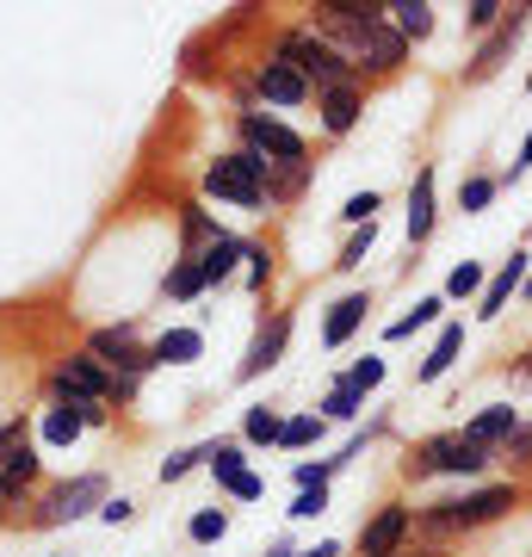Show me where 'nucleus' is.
Instances as JSON below:
<instances>
[{"mask_svg":"<svg viewBox=\"0 0 532 557\" xmlns=\"http://www.w3.org/2000/svg\"><path fill=\"white\" fill-rule=\"evenodd\" d=\"M50 391H57V403L69 409V416H81V428H99V421H106V403L81 397V391H62V384H50Z\"/></svg>","mask_w":532,"mask_h":557,"instance_id":"35","label":"nucleus"},{"mask_svg":"<svg viewBox=\"0 0 532 557\" xmlns=\"http://www.w3.org/2000/svg\"><path fill=\"white\" fill-rule=\"evenodd\" d=\"M273 57H279V62H292V69H297L304 81H310L316 94H329V87H354V81H359V75H354V62L341 57L335 44H322V38H316L310 25L285 32Z\"/></svg>","mask_w":532,"mask_h":557,"instance_id":"4","label":"nucleus"},{"mask_svg":"<svg viewBox=\"0 0 532 557\" xmlns=\"http://www.w3.org/2000/svg\"><path fill=\"white\" fill-rule=\"evenodd\" d=\"M297 557H341V545L335 539H322V545H310V552H297Z\"/></svg>","mask_w":532,"mask_h":557,"instance_id":"47","label":"nucleus"},{"mask_svg":"<svg viewBox=\"0 0 532 557\" xmlns=\"http://www.w3.org/2000/svg\"><path fill=\"white\" fill-rule=\"evenodd\" d=\"M193 260H198V278H205V292H211V285H223V278H236V267L248 260V242L223 230V236L211 242V248H198Z\"/></svg>","mask_w":532,"mask_h":557,"instance_id":"17","label":"nucleus"},{"mask_svg":"<svg viewBox=\"0 0 532 557\" xmlns=\"http://www.w3.org/2000/svg\"><path fill=\"white\" fill-rule=\"evenodd\" d=\"M186 533H193L198 545H218V539L230 533V515H223V508H198V515L186 520Z\"/></svg>","mask_w":532,"mask_h":557,"instance_id":"34","label":"nucleus"},{"mask_svg":"<svg viewBox=\"0 0 532 557\" xmlns=\"http://www.w3.org/2000/svg\"><path fill=\"white\" fill-rule=\"evenodd\" d=\"M0 515H7V502H0Z\"/></svg>","mask_w":532,"mask_h":557,"instance_id":"52","label":"nucleus"},{"mask_svg":"<svg viewBox=\"0 0 532 557\" xmlns=\"http://www.w3.org/2000/svg\"><path fill=\"white\" fill-rule=\"evenodd\" d=\"M366 310H372V292H347V298L329 304V317H322V347H329V354L347 347V341L366 329Z\"/></svg>","mask_w":532,"mask_h":557,"instance_id":"15","label":"nucleus"},{"mask_svg":"<svg viewBox=\"0 0 532 557\" xmlns=\"http://www.w3.org/2000/svg\"><path fill=\"white\" fill-rule=\"evenodd\" d=\"M483 285H490V278H483V260H458L440 298H483Z\"/></svg>","mask_w":532,"mask_h":557,"instance_id":"30","label":"nucleus"},{"mask_svg":"<svg viewBox=\"0 0 532 557\" xmlns=\"http://www.w3.org/2000/svg\"><path fill=\"white\" fill-rule=\"evenodd\" d=\"M532 168V131H527V143H520V156H514V168H508V180H520Z\"/></svg>","mask_w":532,"mask_h":557,"instance_id":"46","label":"nucleus"},{"mask_svg":"<svg viewBox=\"0 0 532 557\" xmlns=\"http://www.w3.org/2000/svg\"><path fill=\"white\" fill-rule=\"evenodd\" d=\"M520 379H532V354H520Z\"/></svg>","mask_w":532,"mask_h":557,"instance_id":"49","label":"nucleus"},{"mask_svg":"<svg viewBox=\"0 0 532 557\" xmlns=\"http://www.w3.org/2000/svg\"><path fill=\"white\" fill-rule=\"evenodd\" d=\"M527 260H532L527 248H514V255L502 260V273H495L490 285H483V298H477V322H495L514 304V292H520V285H527V273H532Z\"/></svg>","mask_w":532,"mask_h":557,"instance_id":"13","label":"nucleus"},{"mask_svg":"<svg viewBox=\"0 0 532 557\" xmlns=\"http://www.w3.org/2000/svg\"><path fill=\"white\" fill-rule=\"evenodd\" d=\"M316 112H322V131H329V137H347V131L359 124V112H366L359 81L354 87H329V94H316Z\"/></svg>","mask_w":532,"mask_h":557,"instance_id":"18","label":"nucleus"},{"mask_svg":"<svg viewBox=\"0 0 532 557\" xmlns=\"http://www.w3.org/2000/svg\"><path fill=\"white\" fill-rule=\"evenodd\" d=\"M458 354H465V322H440V341H434V354L415 366V384H440L453 372Z\"/></svg>","mask_w":532,"mask_h":557,"instance_id":"19","label":"nucleus"},{"mask_svg":"<svg viewBox=\"0 0 532 557\" xmlns=\"http://www.w3.org/2000/svg\"><path fill=\"white\" fill-rule=\"evenodd\" d=\"M32 446V434H25V421H0V471L13 465V458Z\"/></svg>","mask_w":532,"mask_h":557,"instance_id":"39","label":"nucleus"},{"mask_svg":"<svg viewBox=\"0 0 532 557\" xmlns=\"http://www.w3.org/2000/svg\"><path fill=\"white\" fill-rule=\"evenodd\" d=\"M218 236H223V230H218V218H211V211H198V205H186V211H180V248H186V260H193L198 248H211Z\"/></svg>","mask_w":532,"mask_h":557,"instance_id":"24","label":"nucleus"},{"mask_svg":"<svg viewBox=\"0 0 532 557\" xmlns=\"http://www.w3.org/2000/svg\"><path fill=\"white\" fill-rule=\"evenodd\" d=\"M242 143L260 161H310V143L297 137L292 124H279L273 112H242Z\"/></svg>","mask_w":532,"mask_h":557,"instance_id":"9","label":"nucleus"},{"mask_svg":"<svg viewBox=\"0 0 532 557\" xmlns=\"http://www.w3.org/2000/svg\"><path fill=\"white\" fill-rule=\"evenodd\" d=\"M223 490H230V496H236V502H260V496H267V483H260L255 471H236V478L223 483Z\"/></svg>","mask_w":532,"mask_h":557,"instance_id":"43","label":"nucleus"},{"mask_svg":"<svg viewBox=\"0 0 532 557\" xmlns=\"http://www.w3.org/2000/svg\"><path fill=\"white\" fill-rule=\"evenodd\" d=\"M44 440H50V446H75V440H81V416H69L62 403H50V409H44Z\"/></svg>","mask_w":532,"mask_h":557,"instance_id":"32","label":"nucleus"},{"mask_svg":"<svg viewBox=\"0 0 532 557\" xmlns=\"http://www.w3.org/2000/svg\"><path fill=\"white\" fill-rule=\"evenodd\" d=\"M396 557H446V552H434V545H428V552H409V545H403Z\"/></svg>","mask_w":532,"mask_h":557,"instance_id":"48","label":"nucleus"},{"mask_svg":"<svg viewBox=\"0 0 532 557\" xmlns=\"http://www.w3.org/2000/svg\"><path fill=\"white\" fill-rule=\"evenodd\" d=\"M347 384H354L359 397H372L378 384H384V359H378V354H366V359L354 366V372H347Z\"/></svg>","mask_w":532,"mask_h":557,"instance_id":"38","label":"nucleus"},{"mask_svg":"<svg viewBox=\"0 0 532 557\" xmlns=\"http://www.w3.org/2000/svg\"><path fill=\"white\" fill-rule=\"evenodd\" d=\"M279 434H285V416H273L267 403L242 416V440H248V446H279Z\"/></svg>","mask_w":532,"mask_h":557,"instance_id":"26","label":"nucleus"},{"mask_svg":"<svg viewBox=\"0 0 532 557\" xmlns=\"http://www.w3.org/2000/svg\"><path fill=\"white\" fill-rule=\"evenodd\" d=\"M50 384H62V391H81V397H94V403H131V397H137V384H131V379H112V372H106L94 354L62 359Z\"/></svg>","mask_w":532,"mask_h":557,"instance_id":"8","label":"nucleus"},{"mask_svg":"<svg viewBox=\"0 0 532 557\" xmlns=\"http://www.w3.org/2000/svg\"><path fill=\"white\" fill-rule=\"evenodd\" d=\"M310 193V161H267V205H297Z\"/></svg>","mask_w":532,"mask_h":557,"instance_id":"21","label":"nucleus"},{"mask_svg":"<svg viewBox=\"0 0 532 557\" xmlns=\"http://www.w3.org/2000/svg\"><path fill=\"white\" fill-rule=\"evenodd\" d=\"M310 32L322 44H335L341 57L354 62V75H396L403 57H409V38L391 25V13L378 7V0H322L316 7Z\"/></svg>","mask_w":532,"mask_h":557,"instance_id":"1","label":"nucleus"},{"mask_svg":"<svg viewBox=\"0 0 532 557\" xmlns=\"http://www.w3.org/2000/svg\"><path fill=\"white\" fill-rule=\"evenodd\" d=\"M384 13H391V25H396V32H403L409 44L434 38V7H428V0H391Z\"/></svg>","mask_w":532,"mask_h":557,"instance_id":"23","label":"nucleus"},{"mask_svg":"<svg viewBox=\"0 0 532 557\" xmlns=\"http://www.w3.org/2000/svg\"><path fill=\"white\" fill-rule=\"evenodd\" d=\"M378 205H384V193H354V199L341 205V223L366 230V223H378Z\"/></svg>","mask_w":532,"mask_h":557,"instance_id":"36","label":"nucleus"},{"mask_svg":"<svg viewBox=\"0 0 532 557\" xmlns=\"http://www.w3.org/2000/svg\"><path fill=\"white\" fill-rule=\"evenodd\" d=\"M372 242H378V223H366V230H354V236H347V248H341V260H335V267H359V260L372 255Z\"/></svg>","mask_w":532,"mask_h":557,"instance_id":"41","label":"nucleus"},{"mask_svg":"<svg viewBox=\"0 0 532 557\" xmlns=\"http://www.w3.org/2000/svg\"><path fill=\"white\" fill-rule=\"evenodd\" d=\"M514 428H520V409H514V403H490V409H477V416H471L465 440L483 446V453H502V446L514 440Z\"/></svg>","mask_w":532,"mask_h":557,"instance_id":"16","label":"nucleus"},{"mask_svg":"<svg viewBox=\"0 0 532 557\" xmlns=\"http://www.w3.org/2000/svg\"><path fill=\"white\" fill-rule=\"evenodd\" d=\"M520 298H532V273H527V285H520Z\"/></svg>","mask_w":532,"mask_h":557,"instance_id":"51","label":"nucleus"},{"mask_svg":"<svg viewBox=\"0 0 532 557\" xmlns=\"http://www.w3.org/2000/svg\"><path fill=\"white\" fill-rule=\"evenodd\" d=\"M218 446H223V440H211V446H186V453H174L168 465H161V483H180L186 471H198V465H211V458H218Z\"/></svg>","mask_w":532,"mask_h":557,"instance_id":"31","label":"nucleus"},{"mask_svg":"<svg viewBox=\"0 0 532 557\" xmlns=\"http://www.w3.org/2000/svg\"><path fill=\"white\" fill-rule=\"evenodd\" d=\"M322 428H329L322 416H292V421H285V434H279V446H285V453H297V446H316V440H322Z\"/></svg>","mask_w":532,"mask_h":557,"instance_id":"33","label":"nucleus"},{"mask_svg":"<svg viewBox=\"0 0 532 557\" xmlns=\"http://www.w3.org/2000/svg\"><path fill=\"white\" fill-rule=\"evenodd\" d=\"M205 193L218 205H236V211H260L267 205V161L255 149H230L205 168Z\"/></svg>","mask_w":532,"mask_h":557,"instance_id":"5","label":"nucleus"},{"mask_svg":"<svg viewBox=\"0 0 532 557\" xmlns=\"http://www.w3.org/2000/svg\"><path fill=\"white\" fill-rule=\"evenodd\" d=\"M168 298H180V304L205 298V278H198V260H186V255H180L174 267H168Z\"/></svg>","mask_w":532,"mask_h":557,"instance_id":"29","label":"nucleus"},{"mask_svg":"<svg viewBox=\"0 0 532 557\" xmlns=\"http://www.w3.org/2000/svg\"><path fill=\"white\" fill-rule=\"evenodd\" d=\"M502 458H508V465H532V428H527V421L514 428V440L502 446Z\"/></svg>","mask_w":532,"mask_h":557,"instance_id":"44","label":"nucleus"},{"mask_svg":"<svg viewBox=\"0 0 532 557\" xmlns=\"http://www.w3.org/2000/svg\"><path fill=\"white\" fill-rule=\"evenodd\" d=\"M502 13H508L502 0H471V7H465V25H471V32H483V38H490L495 25H502Z\"/></svg>","mask_w":532,"mask_h":557,"instance_id":"37","label":"nucleus"},{"mask_svg":"<svg viewBox=\"0 0 532 557\" xmlns=\"http://www.w3.org/2000/svg\"><path fill=\"white\" fill-rule=\"evenodd\" d=\"M267 557H297V552H292V545H273V552H267Z\"/></svg>","mask_w":532,"mask_h":557,"instance_id":"50","label":"nucleus"},{"mask_svg":"<svg viewBox=\"0 0 532 557\" xmlns=\"http://www.w3.org/2000/svg\"><path fill=\"white\" fill-rule=\"evenodd\" d=\"M322 508H329V490H297V502L285 508V515H292V520H316Z\"/></svg>","mask_w":532,"mask_h":557,"instance_id":"42","label":"nucleus"},{"mask_svg":"<svg viewBox=\"0 0 532 557\" xmlns=\"http://www.w3.org/2000/svg\"><path fill=\"white\" fill-rule=\"evenodd\" d=\"M106 502H112V496H106V478H99V471H81V478L57 483V490L44 496L38 527H62V520H87V515H99Z\"/></svg>","mask_w":532,"mask_h":557,"instance_id":"7","label":"nucleus"},{"mask_svg":"<svg viewBox=\"0 0 532 557\" xmlns=\"http://www.w3.org/2000/svg\"><path fill=\"white\" fill-rule=\"evenodd\" d=\"M495 193H502V180L471 174L465 186H458V211H465V218H477V211H490V205H495Z\"/></svg>","mask_w":532,"mask_h":557,"instance_id":"28","label":"nucleus"},{"mask_svg":"<svg viewBox=\"0 0 532 557\" xmlns=\"http://www.w3.org/2000/svg\"><path fill=\"white\" fill-rule=\"evenodd\" d=\"M520 32H527V7H508V13H502V25H495L490 38L477 44V57H471V69H465V81H490L495 69H502V62L514 57Z\"/></svg>","mask_w":532,"mask_h":557,"instance_id":"11","label":"nucleus"},{"mask_svg":"<svg viewBox=\"0 0 532 557\" xmlns=\"http://www.w3.org/2000/svg\"><path fill=\"white\" fill-rule=\"evenodd\" d=\"M409 539H415V508L391 502V508H378V515L359 527V552L366 557H396Z\"/></svg>","mask_w":532,"mask_h":557,"instance_id":"10","label":"nucleus"},{"mask_svg":"<svg viewBox=\"0 0 532 557\" xmlns=\"http://www.w3.org/2000/svg\"><path fill=\"white\" fill-rule=\"evenodd\" d=\"M434 218H440V205H434V168H421L409 186V248H421V242L434 236Z\"/></svg>","mask_w":532,"mask_h":557,"instance_id":"20","label":"nucleus"},{"mask_svg":"<svg viewBox=\"0 0 532 557\" xmlns=\"http://www.w3.org/2000/svg\"><path fill=\"white\" fill-rule=\"evenodd\" d=\"M131 515H137V502H131V496H112L106 508H99V520H106V527H124Z\"/></svg>","mask_w":532,"mask_h":557,"instance_id":"45","label":"nucleus"},{"mask_svg":"<svg viewBox=\"0 0 532 557\" xmlns=\"http://www.w3.org/2000/svg\"><path fill=\"white\" fill-rule=\"evenodd\" d=\"M255 87H260V100L267 106H304L310 100V81L297 75L292 62H279V57H267L255 69Z\"/></svg>","mask_w":532,"mask_h":557,"instance_id":"14","label":"nucleus"},{"mask_svg":"<svg viewBox=\"0 0 532 557\" xmlns=\"http://www.w3.org/2000/svg\"><path fill=\"white\" fill-rule=\"evenodd\" d=\"M508 508H520V490L514 483H490V490H471V496H453V502H434V508H421L415 515V533L428 539V545H446L458 533H477V527H490L502 520Z\"/></svg>","mask_w":532,"mask_h":557,"instance_id":"2","label":"nucleus"},{"mask_svg":"<svg viewBox=\"0 0 532 557\" xmlns=\"http://www.w3.org/2000/svg\"><path fill=\"white\" fill-rule=\"evenodd\" d=\"M87 354H94L112 379H131V384H143V372H156V354H149V341H143L131 322L94 329V335H87Z\"/></svg>","mask_w":532,"mask_h":557,"instance_id":"6","label":"nucleus"},{"mask_svg":"<svg viewBox=\"0 0 532 557\" xmlns=\"http://www.w3.org/2000/svg\"><path fill=\"white\" fill-rule=\"evenodd\" d=\"M440 310H446V298H421V304L409 310V317H396L391 329H384V341H409V335H421V329H434Z\"/></svg>","mask_w":532,"mask_h":557,"instance_id":"25","label":"nucleus"},{"mask_svg":"<svg viewBox=\"0 0 532 557\" xmlns=\"http://www.w3.org/2000/svg\"><path fill=\"white\" fill-rule=\"evenodd\" d=\"M359 409H366V397H359L347 379H335L329 384V397H322V421H354Z\"/></svg>","mask_w":532,"mask_h":557,"instance_id":"27","label":"nucleus"},{"mask_svg":"<svg viewBox=\"0 0 532 557\" xmlns=\"http://www.w3.org/2000/svg\"><path fill=\"white\" fill-rule=\"evenodd\" d=\"M490 458L495 453L471 446V440H465V428H446V434L421 440V446L403 458V471H409L415 483H421V478H477V471H490Z\"/></svg>","mask_w":532,"mask_h":557,"instance_id":"3","label":"nucleus"},{"mask_svg":"<svg viewBox=\"0 0 532 557\" xmlns=\"http://www.w3.org/2000/svg\"><path fill=\"white\" fill-rule=\"evenodd\" d=\"M267 278H273V248L248 242V292H267Z\"/></svg>","mask_w":532,"mask_h":557,"instance_id":"40","label":"nucleus"},{"mask_svg":"<svg viewBox=\"0 0 532 557\" xmlns=\"http://www.w3.org/2000/svg\"><path fill=\"white\" fill-rule=\"evenodd\" d=\"M149 354H156V366H193V359H205V335L198 329H168V335L149 341Z\"/></svg>","mask_w":532,"mask_h":557,"instance_id":"22","label":"nucleus"},{"mask_svg":"<svg viewBox=\"0 0 532 557\" xmlns=\"http://www.w3.org/2000/svg\"><path fill=\"white\" fill-rule=\"evenodd\" d=\"M285 341H292V310H273V322L248 341V354H242L236 379H260V372H273L279 359H285Z\"/></svg>","mask_w":532,"mask_h":557,"instance_id":"12","label":"nucleus"}]
</instances>
